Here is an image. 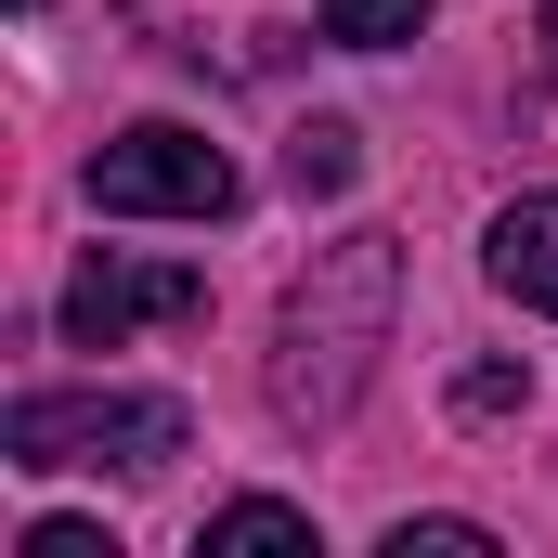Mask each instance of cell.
Here are the masks:
<instances>
[{
	"label": "cell",
	"mask_w": 558,
	"mask_h": 558,
	"mask_svg": "<svg viewBox=\"0 0 558 558\" xmlns=\"http://www.w3.org/2000/svg\"><path fill=\"white\" fill-rule=\"evenodd\" d=\"M390 312H403V247L390 234H338L274 312V403L299 428H338L364 403L377 351H390Z\"/></svg>",
	"instance_id": "1"
},
{
	"label": "cell",
	"mask_w": 558,
	"mask_h": 558,
	"mask_svg": "<svg viewBox=\"0 0 558 558\" xmlns=\"http://www.w3.org/2000/svg\"><path fill=\"white\" fill-rule=\"evenodd\" d=\"M182 441H195V416L169 390H26L0 416V454L13 468H118V481H143Z\"/></svg>",
	"instance_id": "2"
},
{
	"label": "cell",
	"mask_w": 558,
	"mask_h": 558,
	"mask_svg": "<svg viewBox=\"0 0 558 558\" xmlns=\"http://www.w3.org/2000/svg\"><path fill=\"white\" fill-rule=\"evenodd\" d=\"M92 208L105 221H221L234 208V156L182 118H143V131L92 143Z\"/></svg>",
	"instance_id": "3"
},
{
	"label": "cell",
	"mask_w": 558,
	"mask_h": 558,
	"mask_svg": "<svg viewBox=\"0 0 558 558\" xmlns=\"http://www.w3.org/2000/svg\"><path fill=\"white\" fill-rule=\"evenodd\" d=\"M208 312V274H182V260H78L65 274V338L78 351H118L131 325H195Z\"/></svg>",
	"instance_id": "4"
},
{
	"label": "cell",
	"mask_w": 558,
	"mask_h": 558,
	"mask_svg": "<svg viewBox=\"0 0 558 558\" xmlns=\"http://www.w3.org/2000/svg\"><path fill=\"white\" fill-rule=\"evenodd\" d=\"M494 286L520 299V312H558V195H520V208H494Z\"/></svg>",
	"instance_id": "5"
},
{
	"label": "cell",
	"mask_w": 558,
	"mask_h": 558,
	"mask_svg": "<svg viewBox=\"0 0 558 558\" xmlns=\"http://www.w3.org/2000/svg\"><path fill=\"white\" fill-rule=\"evenodd\" d=\"M195 546H208V558H312V507H274V494H247V507H221Z\"/></svg>",
	"instance_id": "6"
},
{
	"label": "cell",
	"mask_w": 558,
	"mask_h": 558,
	"mask_svg": "<svg viewBox=\"0 0 558 558\" xmlns=\"http://www.w3.org/2000/svg\"><path fill=\"white\" fill-rule=\"evenodd\" d=\"M416 26H428V0H325V39H351V52H390Z\"/></svg>",
	"instance_id": "7"
},
{
	"label": "cell",
	"mask_w": 558,
	"mask_h": 558,
	"mask_svg": "<svg viewBox=\"0 0 558 558\" xmlns=\"http://www.w3.org/2000/svg\"><path fill=\"white\" fill-rule=\"evenodd\" d=\"M286 182H299V195H338V182H351V131H338V118H312V131L286 143Z\"/></svg>",
	"instance_id": "8"
},
{
	"label": "cell",
	"mask_w": 558,
	"mask_h": 558,
	"mask_svg": "<svg viewBox=\"0 0 558 558\" xmlns=\"http://www.w3.org/2000/svg\"><path fill=\"white\" fill-rule=\"evenodd\" d=\"M390 558H494V533H481V520H403Z\"/></svg>",
	"instance_id": "9"
},
{
	"label": "cell",
	"mask_w": 558,
	"mask_h": 558,
	"mask_svg": "<svg viewBox=\"0 0 558 558\" xmlns=\"http://www.w3.org/2000/svg\"><path fill=\"white\" fill-rule=\"evenodd\" d=\"M520 390H533V377H520V364H468V377H454V416H507V403H520Z\"/></svg>",
	"instance_id": "10"
},
{
	"label": "cell",
	"mask_w": 558,
	"mask_h": 558,
	"mask_svg": "<svg viewBox=\"0 0 558 558\" xmlns=\"http://www.w3.org/2000/svg\"><path fill=\"white\" fill-rule=\"evenodd\" d=\"M26 558H118V546H105V520H39Z\"/></svg>",
	"instance_id": "11"
},
{
	"label": "cell",
	"mask_w": 558,
	"mask_h": 558,
	"mask_svg": "<svg viewBox=\"0 0 558 558\" xmlns=\"http://www.w3.org/2000/svg\"><path fill=\"white\" fill-rule=\"evenodd\" d=\"M546 26H558V0H546Z\"/></svg>",
	"instance_id": "12"
},
{
	"label": "cell",
	"mask_w": 558,
	"mask_h": 558,
	"mask_svg": "<svg viewBox=\"0 0 558 558\" xmlns=\"http://www.w3.org/2000/svg\"><path fill=\"white\" fill-rule=\"evenodd\" d=\"M26 13H39V0H26Z\"/></svg>",
	"instance_id": "13"
}]
</instances>
